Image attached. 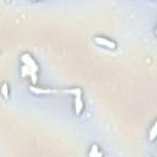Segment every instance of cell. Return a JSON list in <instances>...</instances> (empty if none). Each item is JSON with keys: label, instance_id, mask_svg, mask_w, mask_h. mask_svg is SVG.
I'll use <instances>...</instances> for the list:
<instances>
[{"label": "cell", "instance_id": "7a4b0ae2", "mask_svg": "<svg viewBox=\"0 0 157 157\" xmlns=\"http://www.w3.org/2000/svg\"><path fill=\"white\" fill-rule=\"evenodd\" d=\"M21 61H22V64L23 65H27V66H29L31 69H33V70H36V71H38L39 70V67H38V64L36 63V60L32 58V55L31 54H28V53H25V54H22L21 55Z\"/></svg>", "mask_w": 157, "mask_h": 157}, {"label": "cell", "instance_id": "ba28073f", "mask_svg": "<svg viewBox=\"0 0 157 157\" xmlns=\"http://www.w3.org/2000/svg\"><path fill=\"white\" fill-rule=\"evenodd\" d=\"M5 1H6V2H10V0H5Z\"/></svg>", "mask_w": 157, "mask_h": 157}, {"label": "cell", "instance_id": "3957f363", "mask_svg": "<svg viewBox=\"0 0 157 157\" xmlns=\"http://www.w3.org/2000/svg\"><path fill=\"white\" fill-rule=\"evenodd\" d=\"M74 109H75V115L78 117L81 115L82 110H83V102H82V98L80 94L75 96V103H74Z\"/></svg>", "mask_w": 157, "mask_h": 157}, {"label": "cell", "instance_id": "6da1fadb", "mask_svg": "<svg viewBox=\"0 0 157 157\" xmlns=\"http://www.w3.org/2000/svg\"><path fill=\"white\" fill-rule=\"evenodd\" d=\"M94 43L98 44V45H102L107 49H110V50H114L117 48V43L113 42L112 39H108V38H104V37H94L93 38Z\"/></svg>", "mask_w": 157, "mask_h": 157}, {"label": "cell", "instance_id": "52a82bcc", "mask_svg": "<svg viewBox=\"0 0 157 157\" xmlns=\"http://www.w3.org/2000/svg\"><path fill=\"white\" fill-rule=\"evenodd\" d=\"M156 134H157V124L153 123V125H152V128L150 130V141H155Z\"/></svg>", "mask_w": 157, "mask_h": 157}, {"label": "cell", "instance_id": "9c48e42d", "mask_svg": "<svg viewBox=\"0 0 157 157\" xmlns=\"http://www.w3.org/2000/svg\"><path fill=\"white\" fill-rule=\"evenodd\" d=\"M33 1H36V0H33Z\"/></svg>", "mask_w": 157, "mask_h": 157}, {"label": "cell", "instance_id": "277c9868", "mask_svg": "<svg viewBox=\"0 0 157 157\" xmlns=\"http://www.w3.org/2000/svg\"><path fill=\"white\" fill-rule=\"evenodd\" d=\"M31 92L36 93V94H49V93H55V90H50V88H39L36 86H31L29 87Z\"/></svg>", "mask_w": 157, "mask_h": 157}, {"label": "cell", "instance_id": "8992f818", "mask_svg": "<svg viewBox=\"0 0 157 157\" xmlns=\"http://www.w3.org/2000/svg\"><path fill=\"white\" fill-rule=\"evenodd\" d=\"M102 155H103V153L98 151V146H97V145H92V146H91V151L88 152V156H91V157H94V156L98 157V156H102Z\"/></svg>", "mask_w": 157, "mask_h": 157}, {"label": "cell", "instance_id": "5b68a950", "mask_svg": "<svg viewBox=\"0 0 157 157\" xmlns=\"http://www.w3.org/2000/svg\"><path fill=\"white\" fill-rule=\"evenodd\" d=\"M0 92H1V94H2V97L5 99L9 98V96H10V88H9V85L6 82H2V85L0 87Z\"/></svg>", "mask_w": 157, "mask_h": 157}]
</instances>
